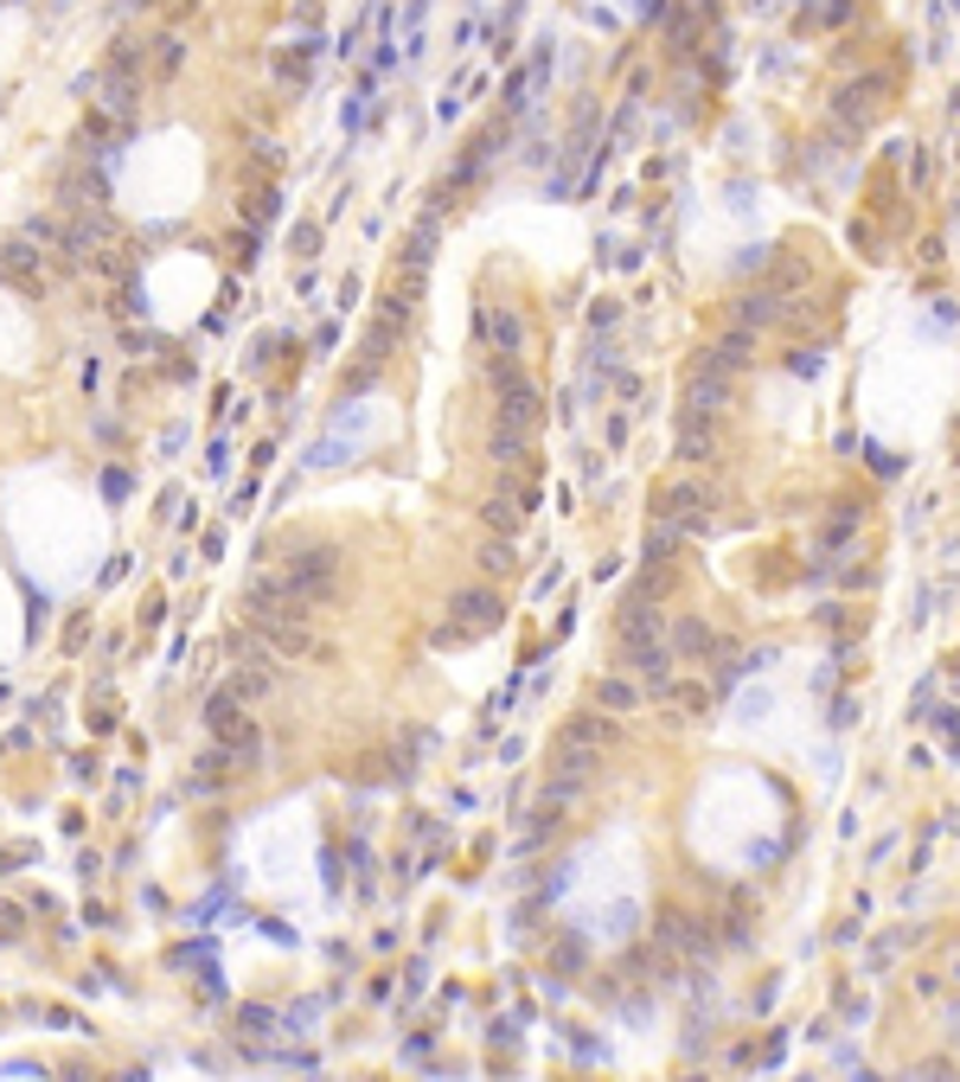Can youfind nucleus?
<instances>
[{"label": "nucleus", "instance_id": "nucleus-3", "mask_svg": "<svg viewBox=\"0 0 960 1082\" xmlns=\"http://www.w3.org/2000/svg\"><path fill=\"white\" fill-rule=\"evenodd\" d=\"M206 730L218 737V743H225V750H238L243 762H257V743H263V737H257V718H250V705H243L231 686H225V691H218V698L206 705Z\"/></svg>", "mask_w": 960, "mask_h": 1082}, {"label": "nucleus", "instance_id": "nucleus-17", "mask_svg": "<svg viewBox=\"0 0 960 1082\" xmlns=\"http://www.w3.org/2000/svg\"><path fill=\"white\" fill-rule=\"evenodd\" d=\"M737 321H743V327H769V321H775V301H769V295H750L743 308H737Z\"/></svg>", "mask_w": 960, "mask_h": 1082}, {"label": "nucleus", "instance_id": "nucleus-16", "mask_svg": "<svg viewBox=\"0 0 960 1082\" xmlns=\"http://www.w3.org/2000/svg\"><path fill=\"white\" fill-rule=\"evenodd\" d=\"M480 519H487L493 532H512V526H519V507H512L507 493H500V500H487V507H480Z\"/></svg>", "mask_w": 960, "mask_h": 1082}, {"label": "nucleus", "instance_id": "nucleus-7", "mask_svg": "<svg viewBox=\"0 0 960 1082\" xmlns=\"http://www.w3.org/2000/svg\"><path fill=\"white\" fill-rule=\"evenodd\" d=\"M666 628H672V615H660V602L640 596V590L615 615V641H666Z\"/></svg>", "mask_w": 960, "mask_h": 1082}, {"label": "nucleus", "instance_id": "nucleus-11", "mask_svg": "<svg viewBox=\"0 0 960 1082\" xmlns=\"http://www.w3.org/2000/svg\"><path fill=\"white\" fill-rule=\"evenodd\" d=\"M705 512H711V493H705V487H698V481H679V487H666V500H660V519H672L679 532H686V526H698Z\"/></svg>", "mask_w": 960, "mask_h": 1082}, {"label": "nucleus", "instance_id": "nucleus-4", "mask_svg": "<svg viewBox=\"0 0 960 1082\" xmlns=\"http://www.w3.org/2000/svg\"><path fill=\"white\" fill-rule=\"evenodd\" d=\"M449 628H436V641L442 647H455V641H468V634H487V628H500V596L493 590H461V596H449Z\"/></svg>", "mask_w": 960, "mask_h": 1082}, {"label": "nucleus", "instance_id": "nucleus-13", "mask_svg": "<svg viewBox=\"0 0 960 1082\" xmlns=\"http://www.w3.org/2000/svg\"><path fill=\"white\" fill-rule=\"evenodd\" d=\"M596 705L615 718V711H634L640 705V679L634 673H608V679H596Z\"/></svg>", "mask_w": 960, "mask_h": 1082}, {"label": "nucleus", "instance_id": "nucleus-6", "mask_svg": "<svg viewBox=\"0 0 960 1082\" xmlns=\"http://www.w3.org/2000/svg\"><path fill=\"white\" fill-rule=\"evenodd\" d=\"M622 666L640 679V691H654V698H660V691L672 686V666H679V654H672V641H622Z\"/></svg>", "mask_w": 960, "mask_h": 1082}, {"label": "nucleus", "instance_id": "nucleus-1", "mask_svg": "<svg viewBox=\"0 0 960 1082\" xmlns=\"http://www.w3.org/2000/svg\"><path fill=\"white\" fill-rule=\"evenodd\" d=\"M243 615H250V634L257 641H270L275 660H301V654H321V634H314V608L307 602H295L282 583H275L270 571L257 576L250 590H243Z\"/></svg>", "mask_w": 960, "mask_h": 1082}, {"label": "nucleus", "instance_id": "nucleus-2", "mask_svg": "<svg viewBox=\"0 0 960 1082\" xmlns=\"http://www.w3.org/2000/svg\"><path fill=\"white\" fill-rule=\"evenodd\" d=\"M270 576L295 602H307V608L340 602V551H333V544H301V551H289V564H275Z\"/></svg>", "mask_w": 960, "mask_h": 1082}, {"label": "nucleus", "instance_id": "nucleus-15", "mask_svg": "<svg viewBox=\"0 0 960 1082\" xmlns=\"http://www.w3.org/2000/svg\"><path fill=\"white\" fill-rule=\"evenodd\" d=\"M660 698L672 705V711H679V718H698V711H711V686H705V679H672Z\"/></svg>", "mask_w": 960, "mask_h": 1082}, {"label": "nucleus", "instance_id": "nucleus-19", "mask_svg": "<svg viewBox=\"0 0 960 1082\" xmlns=\"http://www.w3.org/2000/svg\"><path fill=\"white\" fill-rule=\"evenodd\" d=\"M480 571H487V576H507L512 571V544H487V551H480Z\"/></svg>", "mask_w": 960, "mask_h": 1082}, {"label": "nucleus", "instance_id": "nucleus-9", "mask_svg": "<svg viewBox=\"0 0 960 1082\" xmlns=\"http://www.w3.org/2000/svg\"><path fill=\"white\" fill-rule=\"evenodd\" d=\"M275 686H282V673H275V654H270V660H263V654H250V660L231 673V691H238L243 705H263Z\"/></svg>", "mask_w": 960, "mask_h": 1082}, {"label": "nucleus", "instance_id": "nucleus-18", "mask_svg": "<svg viewBox=\"0 0 960 1082\" xmlns=\"http://www.w3.org/2000/svg\"><path fill=\"white\" fill-rule=\"evenodd\" d=\"M487 333H493V346H500V353H519V321H512V314H493V321H487Z\"/></svg>", "mask_w": 960, "mask_h": 1082}, {"label": "nucleus", "instance_id": "nucleus-5", "mask_svg": "<svg viewBox=\"0 0 960 1082\" xmlns=\"http://www.w3.org/2000/svg\"><path fill=\"white\" fill-rule=\"evenodd\" d=\"M730 378H737V372H723L718 360L698 353V365L686 372V410H691V417H723V404H730V392H737Z\"/></svg>", "mask_w": 960, "mask_h": 1082}, {"label": "nucleus", "instance_id": "nucleus-8", "mask_svg": "<svg viewBox=\"0 0 960 1082\" xmlns=\"http://www.w3.org/2000/svg\"><path fill=\"white\" fill-rule=\"evenodd\" d=\"M660 948H686L691 961H705V955H711V929L691 923L686 909H666L660 916Z\"/></svg>", "mask_w": 960, "mask_h": 1082}, {"label": "nucleus", "instance_id": "nucleus-10", "mask_svg": "<svg viewBox=\"0 0 960 1082\" xmlns=\"http://www.w3.org/2000/svg\"><path fill=\"white\" fill-rule=\"evenodd\" d=\"M608 743H615V718H596V711H576L557 730V750H608Z\"/></svg>", "mask_w": 960, "mask_h": 1082}, {"label": "nucleus", "instance_id": "nucleus-12", "mask_svg": "<svg viewBox=\"0 0 960 1082\" xmlns=\"http://www.w3.org/2000/svg\"><path fill=\"white\" fill-rule=\"evenodd\" d=\"M672 654H679V660H705V654H723V641L711 634V622L679 615V622H672Z\"/></svg>", "mask_w": 960, "mask_h": 1082}, {"label": "nucleus", "instance_id": "nucleus-14", "mask_svg": "<svg viewBox=\"0 0 960 1082\" xmlns=\"http://www.w3.org/2000/svg\"><path fill=\"white\" fill-rule=\"evenodd\" d=\"M711 423H718V417H691V410H686V429H679V455H686V461H711V455H718Z\"/></svg>", "mask_w": 960, "mask_h": 1082}]
</instances>
